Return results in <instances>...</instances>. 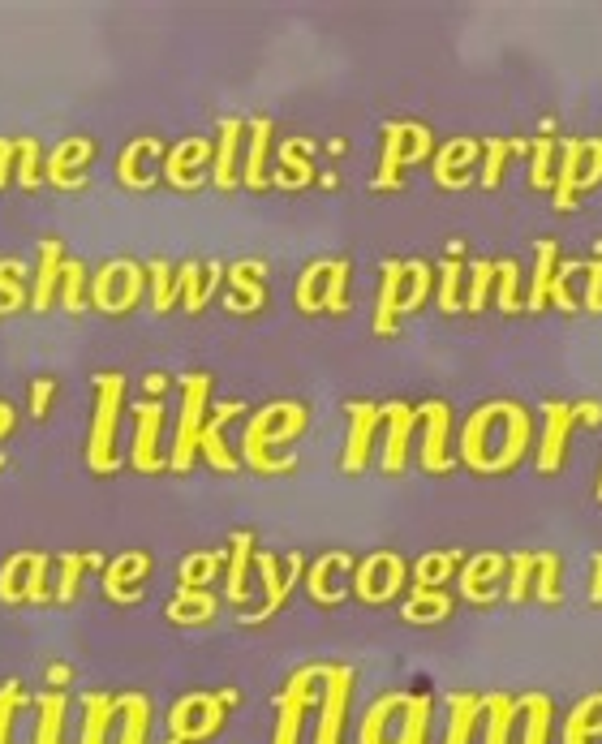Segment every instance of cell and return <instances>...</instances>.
<instances>
[{"instance_id": "cell-6", "label": "cell", "mask_w": 602, "mask_h": 744, "mask_svg": "<svg viewBox=\"0 0 602 744\" xmlns=\"http://www.w3.org/2000/svg\"><path fill=\"white\" fill-rule=\"evenodd\" d=\"M134 418H138V439H134V452H129V461L142 474H160L168 465L160 456V431H164V405L160 400H138L134 405Z\"/></svg>"}, {"instance_id": "cell-34", "label": "cell", "mask_w": 602, "mask_h": 744, "mask_svg": "<svg viewBox=\"0 0 602 744\" xmlns=\"http://www.w3.org/2000/svg\"><path fill=\"white\" fill-rule=\"evenodd\" d=\"M400 263H405V271L413 276V289H409L405 302H400V319H405V314L422 310V302L430 297V276H435V271H430V263H422V259H400Z\"/></svg>"}, {"instance_id": "cell-51", "label": "cell", "mask_w": 602, "mask_h": 744, "mask_svg": "<svg viewBox=\"0 0 602 744\" xmlns=\"http://www.w3.org/2000/svg\"><path fill=\"white\" fill-rule=\"evenodd\" d=\"M581 271L590 276V289H585V310H602V259H581Z\"/></svg>"}, {"instance_id": "cell-33", "label": "cell", "mask_w": 602, "mask_h": 744, "mask_svg": "<svg viewBox=\"0 0 602 744\" xmlns=\"http://www.w3.org/2000/svg\"><path fill=\"white\" fill-rule=\"evenodd\" d=\"M495 276H499V289H495V302L504 314L521 310V267H516L512 259H499L495 263Z\"/></svg>"}, {"instance_id": "cell-7", "label": "cell", "mask_w": 602, "mask_h": 744, "mask_svg": "<svg viewBox=\"0 0 602 744\" xmlns=\"http://www.w3.org/2000/svg\"><path fill=\"white\" fill-rule=\"evenodd\" d=\"M95 155V142L91 138H65L56 142L48 164H43V181H52L56 190H86V177L78 173V168Z\"/></svg>"}, {"instance_id": "cell-40", "label": "cell", "mask_w": 602, "mask_h": 744, "mask_svg": "<svg viewBox=\"0 0 602 744\" xmlns=\"http://www.w3.org/2000/svg\"><path fill=\"white\" fill-rule=\"evenodd\" d=\"M482 151H486V168H482V190H495V185H499V173H504V164L512 160V147H508V142L504 138H486L482 142Z\"/></svg>"}, {"instance_id": "cell-4", "label": "cell", "mask_w": 602, "mask_h": 744, "mask_svg": "<svg viewBox=\"0 0 602 744\" xmlns=\"http://www.w3.org/2000/svg\"><path fill=\"white\" fill-rule=\"evenodd\" d=\"M215 160V147L207 138H181L177 147L164 155V181L172 190H198L203 185V168Z\"/></svg>"}, {"instance_id": "cell-39", "label": "cell", "mask_w": 602, "mask_h": 744, "mask_svg": "<svg viewBox=\"0 0 602 744\" xmlns=\"http://www.w3.org/2000/svg\"><path fill=\"white\" fill-rule=\"evenodd\" d=\"M86 267L78 263V259H65V289H61V306L69 310V314H78V310H86Z\"/></svg>"}, {"instance_id": "cell-52", "label": "cell", "mask_w": 602, "mask_h": 744, "mask_svg": "<svg viewBox=\"0 0 602 744\" xmlns=\"http://www.w3.org/2000/svg\"><path fill=\"white\" fill-rule=\"evenodd\" d=\"M52 392H56L52 379H35V388H31V413H35V418H43V413H48Z\"/></svg>"}, {"instance_id": "cell-46", "label": "cell", "mask_w": 602, "mask_h": 744, "mask_svg": "<svg viewBox=\"0 0 602 744\" xmlns=\"http://www.w3.org/2000/svg\"><path fill=\"white\" fill-rule=\"evenodd\" d=\"M26 560H31V555L26 551H18V555H9L5 560V568H0V598H5V603H18V572L26 568Z\"/></svg>"}, {"instance_id": "cell-58", "label": "cell", "mask_w": 602, "mask_h": 744, "mask_svg": "<svg viewBox=\"0 0 602 744\" xmlns=\"http://www.w3.org/2000/svg\"><path fill=\"white\" fill-rule=\"evenodd\" d=\"M598 499H602V478H598Z\"/></svg>"}, {"instance_id": "cell-17", "label": "cell", "mask_w": 602, "mask_h": 744, "mask_svg": "<svg viewBox=\"0 0 602 744\" xmlns=\"http://www.w3.org/2000/svg\"><path fill=\"white\" fill-rule=\"evenodd\" d=\"M65 271V246L56 237H43L39 241V276H35V293H31V306L35 310H48L56 302V280Z\"/></svg>"}, {"instance_id": "cell-21", "label": "cell", "mask_w": 602, "mask_h": 744, "mask_svg": "<svg viewBox=\"0 0 602 744\" xmlns=\"http://www.w3.org/2000/svg\"><path fill=\"white\" fill-rule=\"evenodd\" d=\"M220 280H224V267H220V263H207V284L198 289V263H185V267L177 271V293H181L185 310H190V314L203 310V306L211 302V293L220 289Z\"/></svg>"}, {"instance_id": "cell-25", "label": "cell", "mask_w": 602, "mask_h": 744, "mask_svg": "<svg viewBox=\"0 0 602 744\" xmlns=\"http://www.w3.org/2000/svg\"><path fill=\"white\" fill-rule=\"evenodd\" d=\"M147 568H151V555H147V551H125V555H117V560H112V568H108V577H104L108 598L125 603V590H121V585H125V581H142V577H147Z\"/></svg>"}, {"instance_id": "cell-15", "label": "cell", "mask_w": 602, "mask_h": 744, "mask_svg": "<svg viewBox=\"0 0 602 744\" xmlns=\"http://www.w3.org/2000/svg\"><path fill=\"white\" fill-rule=\"evenodd\" d=\"M405 138H409L405 121H387L383 125V164H379L375 181H370V190H396V185H400V168L409 164Z\"/></svg>"}, {"instance_id": "cell-19", "label": "cell", "mask_w": 602, "mask_h": 744, "mask_svg": "<svg viewBox=\"0 0 602 744\" xmlns=\"http://www.w3.org/2000/svg\"><path fill=\"white\" fill-rule=\"evenodd\" d=\"M585 160V138H568V142H559V181H555V211H572V203H577V168Z\"/></svg>"}, {"instance_id": "cell-42", "label": "cell", "mask_w": 602, "mask_h": 744, "mask_svg": "<svg viewBox=\"0 0 602 744\" xmlns=\"http://www.w3.org/2000/svg\"><path fill=\"white\" fill-rule=\"evenodd\" d=\"M529 151H534V168H529V185H534V190H547V185H551V160H555V151H559V147H555L551 138H538Z\"/></svg>"}, {"instance_id": "cell-31", "label": "cell", "mask_w": 602, "mask_h": 744, "mask_svg": "<svg viewBox=\"0 0 602 744\" xmlns=\"http://www.w3.org/2000/svg\"><path fill=\"white\" fill-rule=\"evenodd\" d=\"M332 263L336 259H319V263H310L306 271H301V280H297V310H306V314L323 310V302H319V280L332 271Z\"/></svg>"}, {"instance_id": "cell-37", "label": "cell", "mask_w": 602, "mask_h": 744, "mask_svg": "<svg viewBox=\"0 0 602 744\" xmlns=\"http://www.w3.org/2000/svg\"><path fill=\"white\" fill-rule=\"evenodd\" d=\"M491 280H495V263L491 259H473L469 267V293H465V306L478 314L486 306V297H491Z\"/></svg>"}, {"instance_id": "cell-35", "label": "cell", "mask_w": 602, "mask_h": 744, "mask_svg": "<svg viewBox=\"0 0 602 744\" xmlns=\"http://www.w3.org/2000/svg\"><path fill=\"white\" fill-rule=\"evenodd\" d=\"M534 577H538L542 603H559V555L555 551H534Z\"/></svg>"}, {"instance_id": "cell-38", "label": "cell", "mask_w": 602, "mask_h": 744, "mask_svg": "<svg viewBox=\"0 0 602 744\" xmlns=\"http://www.w3.org/2000/svg\"><path fill=\"white\" fill-rule=\"evenodd\" d=\"M147 271H151V284H155V289H151V306L164 314V310L181 297V293H177V276H172V267H168L164 259H151Z\"/></svg>"}, {"instance_id": "cell-14", "label": "cell", "mask_w": 602, "mask_h": 744, "mask_svg": "<svg viewBox=\"0 0 602 744\" xmlns=\"http://www.w3.org/2000/svg\"><path fill=\"white\" fill-rule=\"evenodd\" d=\"M228 280H233V293L224 297V306L233 310V314H250V310H258L263 306V297H267V289L258 280L267 276V263L263 259H246V263H233L224 271Z\"/></svg>"}, {"instance_id": "cell-3", "label": "cell", "mask_w": 602, "mask_h": 744, "mask_svg": "<svg viewBox=\"0 0 602 744\" xmlns=\"http://www.w3.org/2000/svg\"><path fill=\"white\" fill-rule=\"evenodd\" d=\"M181 422L177 435H172V452H168V469L185 474L190 461L198 456V439H203V413H207V396H211V375H185L181 379Z\"/></svg>"}, {"instance_id": "cell-36", "label": "cell", "mask_w": 602, "mask_h": 744, "mask_svg": "<svg viewBox=\"0 0 602 744\" xmlns=\"http://www.w3.org/2000/svg\"><path fill=\"white\" fill-rule=\"evenodd\" d=\"M439 271H443V280H439V310L452 314V310L465 306V297H461V271H465V263L461 259H443Z\"/></svg>"}, {"instance_id": "cell-23", "label": "cell", "mask_w": 602, "mask_h": 744, "mask_svg": "<svg viewBox=\"0 0 602 744\" xmlns=\"http://www.w3.org/2000/svg\"><path fill=\"white\" fill-rule=\"evenodd\" d=\"M538 263H534V280H529V297L521 306H529V310H542L547 306V293H551V276H555V259H559V246L551 237H542L538 241Z\"/></svg>"}, {"instance_id": "cell-44", "label": "cell", "mask_w": 602, "mask_h": 744, "mask_svg": "<svg viewBox=\"0 0 602 744\" xmlns=\"http://www.w3.org/2000/svg\"><path fill=\"white\" fill-rule=\"evenodd\" d=\"M452 611V603L443 594H426V590H418L413 594V603H405V615L409 620H435V615H448Z\"/></svg>"}, {"instance_id": "cell-18", "label": "cell", "mask_w": 602, "mask_h": 744, "mask_svg": "<svg viewBox=\"0 0 602 744\" xmlns=\"http://www.w3.org/2000/svg\"><path fill=\"white\" fill-rule=\"evenodd\" d=\"M237 142H241V121L224 117L220 121V142H215V160H211L215 190H237V181H241V173H237Z\"/></svg>"}, {"instance_id": "cell-10", "label": "cell", "mask_w": 602, "mask_h": 744, "mask_svg": "<svg viewBox=\"0 0 602 744\" xmlns=\"http://www.w3.org/2000/svg\"><path fill=\"white\" fill-rule=\"evenodd\" d=\"M379 409H383V422H387L383 469L387 474H400V469H405V456H409V435H413V426L422 422V413L409 409L405 400H392V405H379Z\"/></svg>"}, {"instance_id": "cell-9", "label": "cell", "mask_w": 602, "mask_h": 744, "mask_svg": "<svg viewBox=\"0 0 602 744\" xmlns=\"http://www.w3.org/2000/svg\"><path fill=\"white\" fill-rule=\"evenodd\" d=\"M478 155H482V142L478 138H452V142H443L439 155H435V181L443 185V190H469V181H473L469 168L478 164Z\"/></svg>"}, {"instance_id": "cell-48", "label": "cell", "mask_w": 602, "mask_h": 744, "mask_svg": "<svg viewBox=\"0 0 602 744\" xmlns=\"http://www.w3.org/2000/svg\"><path fill=\"white\" fill-rule=\"evenodd\" d=\"M82 568H86V555H61V590H56V598H61V603H69V598H74Z\"/></svg>"}, {"instance_id": "cell-56", "label": "cell", "mask_w": 602, "mask_h": 744, "mask_svg": "<svg viewBox=\"0 0 602 744\" xmlns=\"http://www.w3.org/2000/svg\"><path fill=\"white\" fill-rule=\"evenodd\" d=\"M13 431V409L5 405V400H0V439H5ZM0 465H5V456H0Z\"/></svg>"}, {"instance_id": "cell-1", "label": "cell", "mask_w": 602, "mask_h": 744, "mask_svg": "<svg viewBox=\"0 0 602 744\" xmlns=\"http://www.w3.org/2000/svg\"><path fill=\"white\" fill-rule=\"evenodd\" d=\"M310 413L297 400H280V405H263L246 426V443H241V456L246 465L258 469V474H293L297 461L293 456H271L276 443H289L306 431Z\"/></svg>"}, {"instance_id": "cell-20", "label": "cell", "mask_w": 602, "mask_h": 744, "mask_svg": "<svg viewBox=\"0 0 602 744\" xmlns=\"http://www.w3.org/2000/svg\"><path fill=\"white\" fill-rule=\"evenodd\" d=\"M267 147H271V121L267 117H254L250 121V151H246V173L241 181L250 190H267L271 177H267Z\"/></svg>"}, {"instance_id": "cell-16", "label": "cell", "mask_w": 602, "mask_h": 744, "mask_svg": "<svg viewBox=\"0 0 602 744\" xmlns=\"http://www.w3.org/2000/svg\"><path fill=\"white\" fill-rule=\"evenodd\" d=\"M400 284H405V263L387 259L383 263V284H379V310H375V336H396V319H400Z\"/></svg>"}, {"instance_id": "cell-30", "label": "cell", "mask_w": 602, "mask_h": 744, "mask_svg": "<svg viewBox=\"0 0 602 744\" xmlns=\"http://www.w3.org/2000/svg\"><path fill=\"white\" fill-rule=\"evenodd\" d=\"M456 564H465V555L461 551H430V555H422L418 564H413V577H418V590H426V585H435V581H443L448 572L456 568Z\"/></svg>"}, {"instance_id": "cell-8", "label": "cell", "mask_w": 602, "mask_h": 744, "mask_svg": "<svg viewBox=\"0 0 602 744\" xmlns=\"http://www.w3.org/2000/svg\"><path fill=\"white\" fill-rule=\"evenodd\" d=\"M426 422V443H422V465L430 474H448L452 456H448V435H452V409L443 400H426L418 409Z\"/></svg>"}, {"instance_id": "cell-24", "label": "cell", "mask_w": 602, "mask_h": 744, "mask_svg": "<svg viewBox=\"0 0 602 744\" xmlns=\"http://www.w3.org/2000/svg\"><path fill=\"white\" fill-rule=\"evenodd\" d=\"M310 142H284L280 147V160L289 173H276L271 177V185H280V190H301V185H310L314 181V168H310Z\"/></svg>"}, {"instance_id": "cell-50", "label": "cell", "mask_w": 602, "mask_h": 744, "mask_svg": "<svg viewBox=\"0 0 602 744\" xmlns=\"http://www.w3.org/2000/svg\"><path fill=\"white\" fill-rule=\"evenodd\" d=\"M585 155H590V168H585L577 194H581V190H594V185L602 181V138H585Z\"/></svg>"}, {"instance_id": "cell-13", "label": "cell", "mask_w": 602, "mask_h": 744, "mask_svg": "<svg viewBox=\"0 0 602 744\" xmlns=\"http://www.w3.org/2000/svg\"><path fill=\"white\" fill-rule=\"evenodd\" d=\"M241 413H246L241 400H224V405L215 409V418L203 426V439H198V452H203L207 461H211V469H220V474H233V469H241L237 456L224 448V426L233 422V418H241Z\"/></svg>"}, {"instance_id": "cell-22", "label": "cell", "mask_w": 602, "mask_h": 744, "mask_svg": "<svg viewBox=\"0 0 602 744\" xmlns=\"http://www.w3.org/2000/svg\"><path fill=\"white\" fill-rule=\"evenodd\" d=\"M504 555H495V551H486V555H473V560H465V572H461V590L465 598H473V603H495V594L491 590H482V581H491L504 572Z\"/></svg>"}, {"instance_id": "cell-55", "label": "cell", "mask_w": 602, "mask_h": 744, "mask_svg": "<svg viewBox=\"0 0 602 744\" xmlns=\"http://www.w3.org/2000/svg\"><path fill=\"white\" fill-rule=\"evenodd\" d=\"M572 413H577L581 422H598V418H602V405H594V400H585V405H572Z\"/></svg>"}, {"instance_id": "cell-45", "label": "cell", "mask_w": 602, "mask_h": 744, "mask_svg": "<svg viewBox=\"0 0 602 744\" xmlns=\"http://www.w3.org/2000/svg\"><path fill=\"white\" fill-rule=\"evenodd\" d=\"M508 568H512L508 603H521V598H525V585H529V577H534V551H516L512 560H508Z\"/></svg>"}, {"instance_id": "cell-53", "label": "cell", "mask_w": 602, "mask_h": 744, "mask_svg": "<svg viewBox=\"0 0 602 744\" xmlns=\"http://www.w3.org/2000/svg\"><path fill=\"white\" fill-rule=\"evenodd\" d=\"M18 160V142L13 138H0V185H9V164Z\"/></svg>"}, {"instance_id": "cell-26", "label": "cell", "mask_w": 602, "mask_h": 744, "mask_svg": "<svg viewBox=\"0 0 602 744\" xmlns=\"http://www.w3.org/2000/svg\"><path fill=\"white\" fill-rule=\"evenodd\" d=\"M254 564V534H233V555H228V594L237 598V603H246V568Z\"/></svg>"}, {"instance_id": "cell-28", "label": "cell", "mask_w": 602, "mask_h": 744, "mask_svg": "<svg viewBox=\"0 0 602 744\" xmlns=\"http://www.w3.org/2000/svg\"><path fill=\"white\" fill-rule=\"evenodd\" d=\"M26 263L22 259H0V314H13L26 306Z\"/></svg>"}, {"instance_id": "cell-47", "label": "cell", "mask_w": 602, "mask_h": 744, "mask_svg": "<svg viewBox=\"0 0 602 744\" xmlns=\"http://www.w3.org/2000/svg\"><path fill=\"white\" fill-rule=\"evenodd\" d=\"M43 572H48V555L31 551V560H26V603H43Z\"/></svg>"}, {"instance_id": "cell-11", "label": "cell", "mask_w": 602, "mask_h": 744, "mask_svg": "<svg viewBox=\"0 0 602 744\" xmlns=\"http://www.w3.org/2000/svg\"><path fill=\"white\" fill-rule=\"evenodd\" d=\"M542 418H547V426H542L538 469H542V474H555L559 461H564L568 431L577 426V413H572V405H564V400H547V405H542Z\"/></svg>"}, {"instance_id": "cell-43", "label": "cell", "mask_w": 602, "mask_h": 744, "mask_svg": "<svg viewBox=\"0 0 602 744\" xmlns=\"http://www.w3.org/2000/svg\"><path fill=\"white\" fill-rule=\"evenodd\" d=\"M572 271H581V259H568L564 267L551 276V293H547V302H555L559 310H577V297L568 293V280H572Z\"/></svg>"}, {"instance_id": "cell-27", "label": "cell", "mask_w": 602, "mask_h": 744, "mask_svg": "<svg viewBox=\"0 0 602 744\" xmlns=\"http://www.w3.org/2000/svg\"><path fill=\"white\" fill-rule=\"evenodd\" d=\"M142 151H164V142H160V138H138V142H129V147L121 151L117 177L129 185V190H151V185H155V177H142V173H138Z\"/></svg>"}, {"instance_id": "cell-12", "label": "cell", "mask_w": 602, "mask_h": 744, "mask_svg": "<svg viewBox=\"0 0 602 744\" xmlns=\"http://www.w3.org/2000/svg\"><path fill=\"white\" fill-rule=\"evenodd\" d=\"M254 568H258V577H263V585H267V607L254 611L250 624L267 620V615H276V611L284 607L289 590L301 581V568H306V560H301V551H293V555H289V577H280V572H276V555H271V551H258V555H254Z\"/></svg>"}, {"instance_id": "cell-49", "label": "cell", "mask_w": 602, "mask_h": 744, "mask_svg": "<svg viewBox=\"0 0 602 744\" xmlns=\"http://www.w3.org/2000/svg\"><path fill=\"white\" fill-rule=\"evenodd\" d=\"M215 564H224V555H190V560L181 564V581H185V585H194V581H207Z\"/></svg>"}, {"instance_id": "cell-54", "label": "cell", "mask_w": 602, "mask_h": 744, "mask_svg": "<svg viewBox=\"0 0 602 744\" xmlns=\"http://www.w3.org/2000/svg\"><path fill=\"white\" fill-rule=\"evenodd\" d=\"M142 388H147L151 396H160V392H168V375H160V370H151V375L142 379Z\"/></svg>"}, {"instance_id": "cell-32", "label": "cell", "mask_w": 602, "mask_h": 744, "mask_svg": "<svg viewBox=\"0 0 602 744\" xmlns=\"http://www.w3.org/2000/svg\"><path fill=\"white\" fill-rule=\"evenodd\" d=\"M349 259H336L332 271H327V293L319 297L323 310H336V314H349Z\"/></svg>"}, {"instance_id": "cell-57", "label": "cell", "mask_w": 602, "mask_h": 744, "mask_svg": "<svg viewBox=\"0 0 602 744\" xmlns=\"http://www.w3.org/2000/svg\"><path fill=\"white\" fill-rule=\"evenodd\" d=\"M590 598H594V603H602V555L594 560V585H590Z\"/></svg>"}, {"instance_id": "cell-41", "label": "cell", "mask_w": 602, "mask_h": 744, "mask_svg": "<svg viewBox=\"0 0 602 744\" xmlns=\"http://www.w3.org/2000/svg\"><path fill=\"white\" fill-rule=\"evenodd\" d=\"M18 142V181H22V190H35V185L43 181L39 173V142L35 138H13Z\"/></svg>"}, {"instance_id": "cell-2", "label": "cell", "mask_w": 602, "mask_h": 744, "mask_svg": "<svg viewBox=\"0 0 602 744\" xmlns=\"http://www.w3.org/2000/svg\"><path fill=\"white\" fill-rule=\"evenodd\" d=\"M121 396H125V375H95V418H91V439H86V465L95 474H112L121 469L112 439H117V418H121Z\"/></svg>"}, {"instance_id": "cell-29", "label": "cell", "mask_w": 602, "mask_h": 744, "mask_svg": "<svg viewBox=\"0 0 602 744\" xmlns=\"http://www.w3.org/2000/svg\"><path fill=\"white\" fill-rule=\"evenodd\" d=\"M332 568H353V560H349L344 551H327V555H319V560H314V568H310V598H314V603H336L332 590H327V577H332Z\"/></svg>"}, {"instance_id": "cell-5", "label": "cell", "mask_w": 602, "mask_h": 744, "mask_svg": "<svg viewBox=\"0 0 602 744\" xmlns=\"http://www.w3.org/2000/svg\"><path fill=\"white\" fill-rule=\"evenodd\" d=\"M349 443H344V461L340 469L344 474H362L366 461H370V448H375V431L383 422V409L370 405V400H353L349 405Z\"/></svg>"}]
</instances>
